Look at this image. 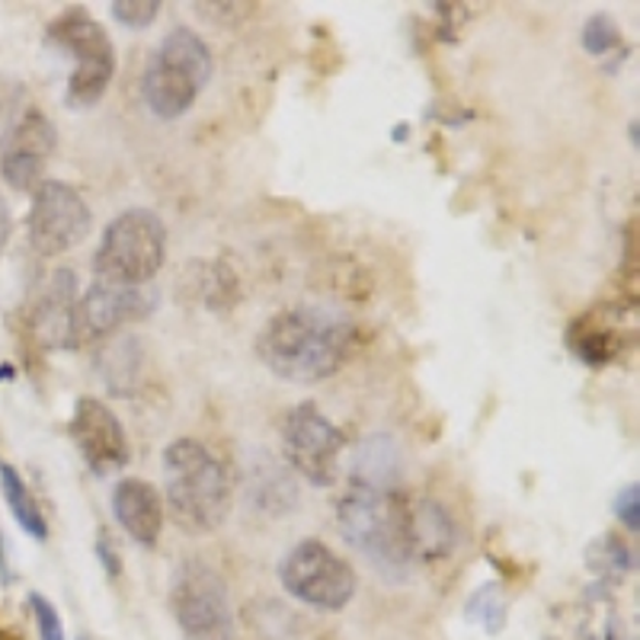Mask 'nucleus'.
I'll return each instance as SVG.
<instances>
[{
    "mask_svg": "<svg viewBox=\"0 0 640 640\" xmlns=\"http://www.w3.org/2000/svg\"><path fill=\"white\" fill-rule=\"evenodd\" d=\"M407 532H410V551L417 563L442 560L458 548V525L452 522L445 507H439L429 497L407 503Z\"/></svg>",
    "mask_w": 640,
    "mask_h": 640,
    "instance_id": "dca6fc26",
    "label": "nucleus"
},
{
    "mask_svg": "<svg viewBox=\"0 0 640 640\" xmlns=\"http://www.w3.org/2000/svg\"><path fill=\"white\" fill-rule=\"evenodd\" d=\"M113 512L126 535L141 548H158L164 532V497L141 477H123L113 490Z\"/></svg>",
    "mask_w": 640,
    "mask_h": 640,
    "instance_id": "4468645a",
    "label": "nucleus"
},
{
    "mask_svg": "<svg viewBox=\"0 0 640 640\" xmlns=\"http://www.w3.org/2000/svg\"><path fill=\"white\" fill-rule=\"evenodd\" d=\"M161 13L158 0H116L113 3V16L128 26V30H148Z\"/></svg>",
    "mask_w": 640,
    "mask_h": 640,
    "instance_id": "5701e85b",
    "label": "nucleus"
},
{
    "mask_svg": "<svg viewBox=\"0 0 640 640\" xmlns=\"http://www.w3.org/2000/svg\"><path fill=\"white\" fill-rule=\"evenodd\" d=\"M16 577L10 570V560H7V545H3V535H0V586H10Z\"/></svg>",
    "mask_w": 640,
    "mask_h": 640,
    "instance_id": "cd10ccee",
    "label": "nucleus"
},
{
    "mask_svg": "<svg viewBox=\"0 0 640 640\" xmlns=\"http://www.w3.org/2000/svg\"><path fill=\"white\" fill-rule=\"evenodd\" d=\"M96 560L103 563V570H106V577H109V580H116V577L123 573L119 548L109 542V535H100V538H96Z\"/></svg>",
    "mask_w": 640,
    "mask_h": 640,
    "instance_id": "a878e982",
    "label": "nucleus"
},
{
    "mask_svg": "<svg viewBox=\"0 0 640 640\" xmlns=\"http://www.w3.org/2000/svg\"><path fill=\"white\" fill-rule=\"evenodd\" d=\"M158 289L154 286H109V282H93L84 295H78L74 307V349L90 342L116 337L119 327L144 321L158 307Z\"/></svg>",
    "mask_w": 640,
    "mask_h": 640,
    "instance_id": "9b49d317",
    "label": "nucleus"
},
{
    "mask_svg": "<svg viewBox=\"0 0 640 640\" xmlns=\"http://www.w3.org/2000/svg\"><path fill=\"white\" fill-rule=\"evenodd\" d=\"M171 612L186 640H234L228 583L202 557H186L173 570Z\"/></svg>",
    "mask_w": 640,
    "mask_h": 640,
    "instance_id": "0eeeda50",
    "label": "nucleus"
},
{
    "mask_svg": "<svg viewBox=\"0 0 640 640\" xmlns=\"http://www.w3.org/2000/svg\"><path fill=\"white\" fill-rule=\"evenodd\" d=\"M167 510L189 535L221 528L234 507V477L199 439H176L164 449Z\"/></svg>",
    "mask_w": 640,
    "mask_h": 640,
    "instance_id": "7ed1b4c3",
    "label": "nucleus"
},
{
    "mask_svg": "<svg viewBox=\"0 0 640 640\" xmlns=\"http://www.w3.org/2000/svg\"><path fill=\"white\" fill-rule=\"evenodd\" d=\"M337 525L342 542L365 557L387 583H404L414 570L407 500L397 490H369L349 484L337 503Z\"/></svg>",
    "mask_w": 640,
    "mask_h": 640,
    "instance_id": "f03ea898",
    "label": "nucleus"
},
{
    "mask_svg": "<svg viewBox=\"0 0 640 640\" xmlns=\"http://www.w3.org/2000/svg\"><path fill=\"white\" fill-rule=\"evenodd\" d=\"M167 259V228L151 209H126L116 214L93 254L96 282L109 286H151Z\"/></svg>",
    "mask_w": 640,
    "mask_h": 640,
    "instance_id": "39448f33",
    "label": "nucleus"
},
{
    "mask_svg": "<svg viewBox=\"0 0 640 640\" xmlns=\"http://www.w3.org/2000/svg\"><path fill=\"white\" fill-rule=\"evenodd\" d=\"M0 490H3L7 510L16 519V525H20L30 538L45 542V538H48V525H45V515L43 510H39V500H36V493L30 490V484L23 480V474L13 468V465H7V462H0Z\"/></svg>",
    "mask_w": 640,
    "mask_h": 640,
    "instance_id": "6ab92c4d",
    "label": "nucleus"
},
{
    "mask_svg": "<svg viewBox=\"0 0 640 640\" xmlns=\"http://www.w3.org/2000/svg\"><path fill=\"white\" fill-rule=\"evenodd\" d=\"M356 342L352 321L334 307L279 311L256 337L259 362L282 382L317 384L334 379Z\"/></svg>",
    "mask_w": 640,
    "mask_h": 640,
    "instance_id": "f257e3e1",
    "label": "nucleus"
},
{
    "mask_svg": "<svg viewBox=\"0 0 640 640\" xmlns=\"http://www.w3.org/2000/svg\"><path fill=\"white\" fill-rule=\"evenodd\" d=\"M583 48L593 55V58H605L608 51L621 48V30L615 26V20L608 13H593L586 23H583V36H580Z\"/></svg>",
    "mask_w": 640,
    "mask_h": 640,
    "instance_id": "412c9836",
    "label": "nucleus"
},
{
    "mask_svg": "<svg viewBox=\"0 0 640 640\" xmlns=\"http://www.w3.org/2000/svg\"><path fill=\"white\" fill-rule=\"evenodd\" d=\"M10 234H13V218H10V206H7V199L0 196V256H3L7 244H10Z\"/></svg>",
    "mask_w": 640,
    "mask_h": 640,
    "instance_id": "bb28decb",
    "label": "nucleus"
},
{
    "mask_svg": "<svg viewBox=\"0 0 640 640\" xmlns=\"http://www.w3.org/2000/svg\"><path fill=\"white\" fill-rule=\"evenodd\" d=\"M13 375H16V369H10V365H0V382H3V379H13Z\"/></svg>",
    "mask_w": 640,
    "mask_h": 640,
    "instance_id": "c85d7f7f",
    "label": "nucleus"
},
{
    "mask_svg": "<svg viewBox=\"0 0 640 640\" xmlns=\"http://www.w3.org/2000/svg\"><path fill=\"white\" fill-rule=\"evenodd\" d=\"M78 640H86V638H78Z\"/></svg>",
    "mask_w": 640,
    "mask_h": 640,
    "instance_id": "2f4dec72",
    "label": "nucleus"
},
{
    "mask_svg": "<svg viewBox=\"0 0 640 640\" xmlns=\"http://www.w3.org/2000/svg\"><path fill=\"white\" fill-rule=\"evenodd\" d=\"M342 452L346 432L314 400H304L286 414L282 455L289 468L301 474L311 487H334L340 480Z\"/></svg>",
    "mask_w": 640,
    "mask_h": 640,
    "instance_id": "1a4fd4ad",
    "label": "nucleus"
},
{
    "mask_svg": "<svg viewBox=\"0 0 640 640\" xmlns=\"http://www.w3.org/2000/svg\"><path fill=\"white\" fill-rule=\"evenodd\" d=\"M68 435L86 468L96 477L126 470L128 458H131L126 429H123V420L109 410V404H103L100 397H78L71 423H68Z\"/></svg>",
    "mask_w": 640,
    "mask_h": 640,
    "instance_id": "f8f14e48",
    "label": "nucleus"
},
{
    "mask_svg": "<svg viewBox=\"0 0 640 640\" xmlns=\"http://www.w3.org/2000/svg\"><path fill=\"white\" fill-rule=\"evenodd\" d=\"M48 45L74 58V71L65 86V106L93 109L116 78V45L109 33L84 10H68L48 26Z\"/></svg>",
    "mask_w": 640,
    "mask_h": 640,
    "instance_id": "423d86ee",
    "label": "nucleus"
},
{
    "mask_svg": "<svg viewBox=\"0 0 640 640\" xmlns=\"http://www.w3.org/2000/svg\"><path fill=\"white\" fill-rule=\"evenodd\" d=\"M74 307H78V276L58 269L33 307V330L48 349H74Z\"/></svg>",
    "mask_w": 640,
    "mask_h": 640,
    "instance_id": "2eb2a0df",
    "label": "nucleus"
},
{
    "mask_svg": "<svg viewBox=\"0 0 640 640\" xmlns=\"http://www.w3.org/2000/svg\"><path fill=\"white\" fill-rule=\"evenodd\" d=\"M638 135H640V128H638V119L631 123V144H638Z\"/></svg>",
    "mask_w": 640,
    "mask_h": 640,
    "instance_id": "c756f323",
    "label": "nucleus"
},
{
    "mask_svg": "<svg viewBox=\"0 0 640 640\" xmlns=\"http://www.w3.org/2000/svg\"><path fill=\"white\" fill-rule=\"evenodd\" d=\"M507 608H510V605H507L503 590H500L497 583H484L477 593H470L465 615H468V621L484 625L490 635H500L503 625H507Z\"/></svg>",
    "mask_w": 640,
    "mask_h": 640,
    "instance_id": "aec40b11",
    "label": "nucleus"
},
{
    "mask_svg": "<svg viewBox=\"0 0 640 640\" xmlns=\"http://www.w3.org/2000/svg\"><path fill=\"white\" fill-rule=\"evenodd\" d=\"M23 96H26V90H23L20 81H13V78L0 74V144L10 138L13 126L20 123Z\"/></svg>",
    "mask_w": 640,
    "mask_h": 640,
    "instance_id": "4be33fe9",
    "label": "nucleus"
},
{
    "mask_svg": "<svg viewBox=\"0 0 640 640\" xmlns=\"http://www.w3.org/2000/svg\"><path fill=\"white\" fill-rule=\"evenodd\" d=\"M55 141L58 131L43 109H26L10 131V138L3 141V158H0L3 183L16 193H36V186L43 183L45 164L55 154Z\"/></svg>",
    "mask_w": 640,
    "mask_h": 640,
    "instance_id": "ddd939ff",
    "label": "nucleus"
},
{
    "mask_svg": "<svg viewBox=\"0 0 640 640\" xmlns=\"http://www.w3.org/2000/svg\"><path fill=\"white\" fill-rule=\"evenodd\" d=\"M96 372L113 397H135L144 382V342L135 334L113 337L96 349Z\"/></svg>",
    "mask_w": 640,
    "mask_h": 640,
    "instance_id": "a211bd4d",
    "label": "nucleus"
},
{
    "mask_svg": "<svg viewBox=\"0 0 640 640\" xmlns=\"http://www.w3.org/2000/svg\"><path fill=\"white\" fill-rule=\"evenodd\" d=\"M404 474V455L394 435L387 432H372L365 435L349 465V484L369 487V490H397Z\"/></svg>",
    "mask_w": 640,
    "mask_h": 640,
    "instance_id": "f3484780",
    "label": "nucleus"
},
{
    "mask_svg": "<svg viewBox=\"0 0 640 640\" xmlns=\"http://www.w3.org/2000/svg\"><path fill=\"white\" fill-rule=\"evenodd\" d=\"M93 228V209L86 199L61 179H43L33 193L30 244L39 256H58L84 244Z\"/></svg>",
    "mask_w": 640,
    "mask_h": 640,
    "instance_id": "9d476101",
    "label": "nucleus"
},
{
    "mask_svg": "<svg viewBox=\"0 0 640 640\" xmlns=\"http://www.w3.org/2000/svg\"><path fill=\"white\" fill-rule=\"evenodd\" d=\"M30 608H33V618H36V628H39V640H65L61 615L43 593H30Z\"/></svg>",
    "mask_w": 640,
    "mask_h": 640,
    "instance_id": "b1692460",
    "label": "nucleus"
},
{
    "mask_svg": "<svg viewBox=\"0 0 640 640\" xmlns=\"http://www.w3.org/2000/svg\"><path fill=\"white\" fill-rule=\"evenodd\" d=\"M0 640H20V638H13V635H0Z\"/></svg>",
    "mask_w": 640,
    "mask_h": 640,
    "instance_id": "7c9ffc66",
    "label": "nucleus"
},
{
    "mask_svg": "<svg viewBox=\"0 0 640 640\" xmlns=\"http://www.w3.org/2000/svg\"><path fill=\"white\" fill-rule=\"evenodd\" d=\"M212 51L189 26H173L167 39L151 55L141 96L158 119H183L212 81Z\"/></svg>",
    "mask_w": 640,
    "mask_h": 640,
    "instance_id": "20e7f679",
    "label": "nucleus"
},
{
    "mask_svg": "<svg viewBox=\"0 0 640 640\" xmlns=\"http://www.w3.org/2000/svg\"><path fill=\"white\" fill-rule=\"evenodd\" d=\"M615 515L618 522L628 528V532H638L640 528V487L638 480H631L628 487H621L618 500H615Z\"/></svg>",
    "mask_w": 640,
    "mask_h": 640,
    "instance_id": "393cba45",
    "label": "nucleus"
},
{
    "mask_svg": "<svg viewBox=\"0 0 640 640\" xmlns=\"http://www.w3.org/2000/svg\"><path fill=\"white\" fill-rule=\"evenodd\" d=\"M279 583L295 602L317 612H342L359 590L356 567L321 538H304L289 548L279 563Z\"/></svg>",
    "mask_w": 640,
    "mask_h": 640,
    "instance_id": "6e6552de",
    "label": "nucleus"
}]
</instances>
